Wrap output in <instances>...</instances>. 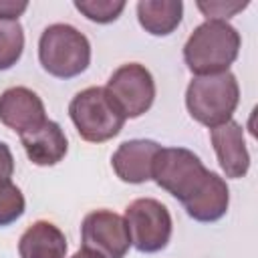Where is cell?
<instances>
[{"label":"cell","mask_w":258,"mask_h":258,"mask_svg":"<svg viewBox=\"0 0 258 258\" xmlns=\"http://www.w3.org/2000/svg\"><path fill=\"white\" fill-rule=\"evenodd\" d=\"M240 44V32L230 22L206 20L189 34L183 60L196 77L224 73L238 58Z\"/></svg>","instance_id":"obj_1"},{"label":"cell","mask_w":258,"mask_h":258,"mask_svg":"<svg viewBox=\"0 0 258 258\" xmlns=\"http://www.w3.org/2000/svg\"><path fill=\"white\" fill-rule=\"evenodd\" d=\"M240 101V87L230 71L194 77L185 89V107L198 123L218 127L232 119Z\"/></svg>","instance_id":"obj_2"},{"label":"cell","mask_w":258,"mask_h":258,"mask_svg":"<svg viewBox=\"0 0 258 258\" xmlns=\"http://www.w3.org/2000/svg\"><path fill=\"white\" fill-rule=\"evenodd\" d=\"M38 60L56 79H75L91 64L89 38L71 24H50L38 40Z\"/></svg>","instance_id":"obj_3"},{"label":"cell","mask_w":258,"mask_h":258,"mask_svg":"<svg viewBox=\"0 0 258 258\" xmlns=\"http://www.w3.org/2000/svg\"><path fill=\"white\" fill-rule=\"evenodd\" d=\"M69 115L77 133L89 143L113 139L127 121L105 87H87L79 91L69 103Z\"/></svg>","instance_id":"obj_4"},{"label":"cell","mask_w":258,"mask_h":258,"mask_svg":"<svg viewBox=\"0 0 258 258\" xmlns=\"http://www.w3.org/2000/svg\"><path fill=\"white\" fill-rule=\"evenodd\" d=\"M208 173L202 159L185 147H161L151 167V179L181 204L204 185Z\"/></svg>","instance_id":"obj_5"},{"label":"cell","mask_w":258,"mask_h":258,"mask_svg":"<svg viewBox=\"0 0 258 258\" xmlns=\"http://www.w3.org/2000/svg\"><path fill=\"white\" fill-rule=\"evenodd\" d=\"M123 220L127 224L131 246H135V250L143 254H155L169 244L173 222L169 210L159 200H133L125 208Z\"/></svg>","instance_id":"obj_6"},{"label":"cell","mask_w":258,"mask_h":258,"mask_svg":"<svg viewBox=\"0 0 258 258\" xmlns=\"http://www.w3.org/2000/svg\"><path fill=\"white\" fill-rule=\"evenodd\" d=\"M105 91L121 109L125 119H137L147 113L155 101V81L139 62H127L113 71Z\"/></svg>","instance_id":"obj_7"},{"label":"cell","mask_w":258,"mask_h":258,"mask_svg":"<svg viewBox=\"0 0 258 258\" xmlns=\"http://www.w3.org/2000/svg\"><path fill=\"white\" fill-rule=\"evenodd\" d=\"M83 248L95 250L105 258H125L131 248V238L123 216L111 210H95L81 224Z\"/></svg>","instance_id":"obj_8"},{"label":"cell","mask_w":258,"mask_h":258,"mask_svg":"<svg viewBox=\"0 0 258 258\" xmlns=\"http://www.w3.org/2000/svg\"><path fill=\"white\" fill-rule=\"evenodd\" d=\"M44 121V103L28 87H10L0 95V123L18 135L38 129Z\"/></svg>","instance_id":"obj_9"},{"label":"cell","mask_w":258,"mask_h":258,"mask_svg":"<svg viewBox=\"0 0 258 258\" xmlns=\"http://www.w3.org/2000/svg\"><path fill=\"white\" fill-rule=\"evenodd\" d=\"M210 139L218 157V163L226 177L240 179L250 169V153L244 139V129L238 121L230 119L210 129Z\"/></svg>","instance_id":"obj_10"},{"label":"cell","mask_w":258,"mask_h":258,"mask_svg":"<svg viewBox=\"0 0 258 258\" xmlns=\"http://www.w3.org/2000/svg\"><path fill=\"white\" fill-rule=\"evenodd\" d=\"M161 145L153 139H129L123 141L111 157V165L117 177L125 183H145L151 179L153 159Z\"/></svg>","instance_id":"obj_11"},{"label":"cell","mask_w":258,"mask_h":258,"mask_svg":"<svg viewBox=\"0 0 258 258\" xmlns=\"http://www.w3.org/2000/svg\"><path fill=\"white\" fill-rule=\"evenodd\" d=\"M20 143L26 151V157L40 167L56 165L64 159L69 151V141L64 131L56 121L46 119L38 129L20 135Z\"/></svg>","instance_id":"obj_12"},{"label":"cell","mask_w":258,"mask_h":258,"mask_svg":"<svg viewBox=\"0 0 258 258\" xmlns=\"http://www.w3.org/2000/svg\"><path fill=\"white\" fill-rule=\"evenodd\" d=\"M228 206H230V189H228L224 177H220L214 171H210L204 185L187 202H183L187 216L191 220L204 222V224L222 220L228 212Z\"/></svg>","instance_id":"obj_13"},{"label":"cell","mask_w":258,"mask_h":258,"mask_svg":"<svg viewBox=\"0 0 258 258\" xmlns=\"http://www.w3.org/2000/svg\"><path fill=\"white\" fill-rule=\"evenodd\" d=\"M20 258H64L67 238L58 226L46 220H38L28 226L18 240Z\"/></svg>","instance_id":"obj_14"},{"label":"cell","mask_w":258,"mask_h":258,"mask_svg":"<svg viewBox=\"0 0 258 258\" xmlns=\"http://www.w3.org/2000/svg\"><path fill=\"white\" fill-rule=\"evenodd\" d=\"M183 16L181 0H141L137 2V20L141 28L153 36L171 34Z\"/></svg>","instance_id":"obj_15"},{"label":"cell","mask_w":258,"mask_h":258,"mask_svg":"<svg viewBox=\"0 0 258 258\" xmlns=\"http://www.w3.org/2000/svg\"><path fill=\"white\" fill-rule=\"evenodd\" d=\"M24 50V28L18 20H0V71L12 69Z\"/></svg>","instance_id":"obj_16"},{"label":"cell","mask_w":258,"mask_h":258,"mask_svg":"<svg viewBox=\"0 0 258 258\" xmlns=\"http://www.w3.org/2000/svg\"><path fill=\"white\" fill-rule=\"evenodd\" d=\"M75 8L87 16L91 22L109 24L121 16L125 10L123 0H75Z\"/></svg>","instance_id":"obj_17"},{"label":"cell","mask_w":258,"mask_h":258,"mask_svg":"<svg viewBox=\"0 0 258 258\" xmlns=\"http://www.w3.org/2000/svg\"><path fill=\"white\" fill-rule=\"evenodd\" d=\"M26 202L18 185L12 181L0 183V228L14 224L24 214Z\"/></svg>","instance_id":"obj_18"},{"label":"cell","mask_w":258,"mask_h":258,"mask_svg":"<svg viewBox=\"0 0 258 258\" xmlns=\"http://www.w3.org/2000/svg\"><path fill=\"white\" fill-rule=\"evenodd\" d=\"M248 6V2H224V0H214V2H198V8L208 20H228L234 14L242 12Z\"/></svg>","instance_id":"obj_19"},{"label":"cell","mask_w":258,"mask_h":258,"mask_svg":"<svg viewBox=\"0 0 258 258\" xmlns=\"http://www.w3.org/2000/svg\"><path fill=\"white\" fill-rule=\"evenodd\" d=\"M12 173H14V157H12V151H10V147L4 141H0V183L10 181Z\"/></svg>","instance_id":"obj_20"},{"label":"cell","mask_w":258,"mask_h":258,"mask_svg":"<svg viewBox=\"0 0 258 258\" xmlns=\"http://www.w3.org/2000/svg\"><path fill=\"white\" fill-rule=\"evenodd\" d=\"M28 8V2H14V0H0V20H18Z\"/></svg>","instance_id":"obj_21"},{"label":"cell","mask_w":258,"mask_h":258,"mask_svg":"<svg viewBox=\"0 0 258 258\" xmlns=\"http://www.w3.org/2000/svg\"><path fill=\"white\" fill-rule=\"evenodd\" d=\"M71 258H105V256H101L99 252H95V250H89V248H81V250H77Z\"/></svg>","instance_id":"obj_22"}]
</instances>
